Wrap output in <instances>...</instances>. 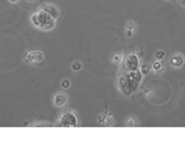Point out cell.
Here are the masks:
<instances>
[{
	"label": "cell",
	"mask_w": 185,
	"mask_h": 164,
	"mask_svg": "<svg viewBox=\"0 0 185 164\" xmlns=\"http://www.w3.org/2000/svg\"><path fill=\"white\" fill-rule=\"evenodd\" d=\"M172 64L175 66H180L182 64V58L180 56H175L172 59Z\"/></svg>",
	"instance_id": "3957f363"
},
{
	"label": "cell",
	"mask_w": 185,
	"mask_h": 164,
	"mask_svg": "<svg viewBox=\"0 0 185 164\" xmlns=\"http://www.w3.org/2000/svg\"><path fill=\"white\" fill-rule=\"evenodd\" d=\"M66 101H67V96L65 95H62V93H58L54 97V103L57 106L64 105Z\"/></svg>",
	"instance_id": "7a4b0ae2"
},
{
	"label": "cell",
	"mask_w": 185,
	"mask_h": 164,
	"mask_svg": "<svg viewBox=\"0 0 185 164\" xmlns=\"http://www.w3.org/2000/svg\"><path fill=\"white\" fill-rule=\"evenodd\" d=\"M43 59V55L42 53L39 52V51H36V59H35V62H41L42 60Z\"/></svg>",
	"instance_id": "52a82bcc"
},
{
	"label": "cell",
	"mask_w": 185,
	"mask_h": 164,
	"mask_svg": "<svg viewBox=\"0 0 185 164\" xmlns=\"http://www.w3.org/2000/svg\"><path fill=\"white\" fill-rule=\"evenodd\" d=\"M77 117L72 112H66L61 117V125L62 126H76L77 125Z\"/></svg>",
	"instance_id": "6da1fadb"
},
{
	"label": "cell",
	"mask_w": 185,
	"mask_h": 164,
	"mask_svg": "<svg viewBox=\"0 0 185 164\" xmlns=\"http://www.w3.org/2000/svg\"><path fill=\"white\" fill-rule=\"evenodd\" d=\"M141 71H142V73H143L144 75L148 74L149 71H150V67H149V65H147V64L142 65V67H141Z\"/></svg>",
	"instance_id": "8992f818"
},
{
	"label": "cell",
	"mask_w": 185,
	"mask_h": 164,
	"mask_svg": "<svg viewBox=\"0 0 185 164\" xmlns=\"http://www.w3.org/2000/svg\"><path fill=\"white\" fill-rule=\"evenodd\" d=\"M27 57L28 58L26 59V61H28V62H34L35 59H36V52H34V51L29 52L27 54Z\"/></svg>",
	"instance_id": "277c9868"
},
{
	"label": "cell",
	"mask_w": 185,
	"mask_h": 164,
	"mask_svg": "<svg viewBox=\"0 0 185 164\" xmlns=\"http://www.w3.org/2000/svg\"><path fill=\"white\" fill-rule=\"evenodd\" d=\"M165 56V52L164 51H158L155 53V57L157 59H163Z\"/></svg>",
	"instance_id": "ba28073f"
},
{
	"label": "cell",
	"mask_w": 185,
	"mask_h": 164,
	"mask_svg": "<svg viewBox=\"0 0 185 164\" xmlns=\"http://www.w3.org/2000/svg\"><path fill=\"white\" fill-rule=\"evenodd\" d=\"M127 36H131V35H132V33H131V31H129V32L127 31Z\"/></svg>",
	"instance_id": "7c38bea8"
},
{
	"label": "cell",
	"mask_w": 185,
	"mask_h": 164,
	"mask_svg": "<svg viewBox=\"0 0 185 164\" xmlns=\"http://www.w3.org/2000/svg\"><path fill=\"white\" fill-rule=\"evenodd\" d=\"M161 68H162V64L159 61L154 62V64H153V69L154 70V71H159V70H161Z\"/></svg>",
	"instance_id": "5b68a950"
},
{
	"label": "cell",
	"mask_w": 185,
	"mask_h": 164,
	"mask_svg": "<svg viewBox=\"0 0 185 164\" xmlns=\"http://www.w3.org/2000/svg\"><path fill=\"white\" fill-rule=\"evenodd\" d=\"M61 86L63 88H68L69 86H70V82H69L68 80H64L62 83H61Z\"/></svg>",
	"instance_id": "30bf717a"
},
{
	"label": "cell",
	"mask_w": 185,
	"mask_h": 164,
	"mask_svg": "<svg viewBox=\"0 0 185 164\" xmlns=\"http://www.w3.org/2000/svg\"><path fill=\"white\" fill-rule=\"evenodd\" d=\"M18 1H19V0H9V2H11V3H16Z\"/></svg>",
	"instance_id": "8fae6325"
},
{
	"label": "cell",
	"mask_w": 185,
	"mask_h": 164,
	"mask_svg": "<svg viewBox=\"0 0 185 164\" xmlns=\"http://www.w3.org/2000/svg\"><path fill=\"white\" fill-rule=\"evenodd\" d=\"M80 67H81V65H80V63H74L73 64H72V69L74 70V71H78L79 69H80Z\"/></svg>",
	"instance_id": "9c48e42d"
}]
</instances>
